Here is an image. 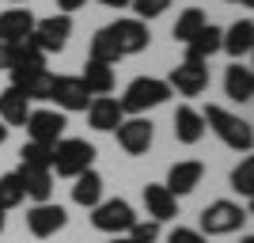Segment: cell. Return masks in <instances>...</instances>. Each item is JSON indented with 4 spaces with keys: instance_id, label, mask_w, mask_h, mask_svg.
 Wrapping results in <instances>:
<instances>
[{
    "instance_id": "obj_1",
    "label": "cell",
    "mask_w": 254,
    "mask_h": 243,
    "mask_svg": "<svg viewBox=\"0 0 254 243\" xmlns=\"http://www.w3.org/2000/svg\"><path fill=\"white\" fill-rule=\"evenodd\" d=\"M205 118V129H212L216 137H220V145H228L232 152H243V156H251V148H254V129L247 118L232 114V110H224V106L209 103L201 110Z\"/></svg>"
},
{
    "instance_id": "obj_2",
    "label": "cell",
    "mask_w": 254,
    "mask_h": 243,
    "mask_svg": "<svg viewBox=\"0 0 254 243\" xmlns=\"http://www.w3.org/2000/svg\"><path fill=\"white\" fill-rule=\"evenodd\" d=\"M167 99H171L167 80H159V76H137V80L126 87V95L118 99V106H122L126 118H148V110L163 106Z\"/></svg>"
},
{
    "instance_id": "obj_3",
    "label": "cell",
    "mask_w": 254,
    "mask_h": 243,
    "mask_svg": "<svg viewBox=\"0 0 254 243\" xmlns=\"http://www.w3.org/2000/svg\"><path fill=\"white\" fill-rule=\"evenodd\" d=\"M95 145L84 137H61L53 145V160H50V171L57 179H76V175H84V171L95 167Z\"/></svg>"
},
{
    "instance_id": "obj_4",
    "label": "cell",
    "mask_w": 254,
    "mask_h": 243,
    "mask_svg": "<svg viewBox=\"0 0 254 243\" xmlns=\"http://www.w3.org/2000/svg\"><path fill=\"white\" fill-rule=\"evenodd\" d=\"M247 217H251V209H243L239 201L216 198V201H209L201 209L197 232L201 236H232V232H239V228H247Z\"/></svg>"
},
{
    "instance_id": "obj_5",
    "label": "cell",
    "mask_w": 254,
    "mask_h": 243,
    "mask_svg": "<svg viewBox=\"0 0 254 243\" xmlns=\"http://www.w3.org/2000/svg\"><path fill=\"white\" fill-rule=\"evenodd\" d=\"M99 31L106 34V42L114 46L118 61H122V57H133V53H144L148 42H152L148 23H140V19H114V23H106V27H99Z\"/></svg>"
},
{
    "instance_id": "obj_6",
    "label": "cell",
    "mask_w": 254,
    "mask_h": 243,
    "mask_svg": "<svg viewBox=\"0 0 254 243\" xmlns=\"http://www.w3.org/2000/svg\"><path fill=\"white\" fill-rule=\"evenodd\" d=\"M133 221H137V209L126 198H103L91 209V228L103 236H126L133 228Z\"/></svg>"
},
{
    "instance_id": "obj_7",
    "label": "cell",
    "mask_w": 254,
    "mask_h": 243,
    "mask_svg": "<svg viewBox=\"0 0 254 243\" xmlns=\"http://www.w3.org/2000/svg\"><path fill=\"white\" fill-rule=\"evenodd\" d=\"M72 38V15H46V19H34V31H31V46L38 53H61Z\"/></svg>"
},
{
    "instance_id": "obj_8",
    "label": "cell",
    "mask_w": 254,
    "mask_h": 243,
    "mask_svg": "<svg viewBox=\"0 0 254 243\" xmlns=\"http://www.w3.org/2000/svg\"><path fill=\"white\" fill-rule=\"evenodd\" d=\"M167 87H171V95H182V99L205 95V87H209V65L205 61H186V57H182V61L171 69Z\"/></svg>"
},
{
    "instance_id": "obj_9",
    "label": "cell",
    "mask_w": 254,
    "mask_h": 243,
    "mask_svg": "<svg viewBox=\"0 0 254 243\" xmlns=\"http://www.w3.org/2000/svg\"><path fill=\"white\" fill-rule=\"evenodd\" d=\"M114 137L126 156H148L152 141H156V126H152V118H122Z\"/></svg>"
},
{
    "instance_id": "obj_10",
    "label": "cell",
    "mask_w": 254,
    "mask_h": 243,
    "mask_svg": "<svg viewBox=\"0 0 254 243\" xmlns=\"http://www.w3.org/2000/svg\"><path fill=\"white\" fill-rule=\"evenodd\" d=\"M64 224H68V209L57 201H38L27 209V232L34 240H50V236L64 232Z\"/></svg>"
},
{
    "instance_id": "obj_11",
    "label": "cell",
    "mask_w": 254,
    "mask_h": 243,
    "mask_svg": "<svg viewBox=\"0 0 254 243\" xmlns=\"http://www.w3.org/2000/svg\"><path fill=\"white\" fill-rule=\"evenodd\" d=\"M50 103H57L61 114H76V110H87L91 106V91L84 87L80 76H53V87H50Z\"/></svg>"
},
{
    "instance_id": "obj_12",
    "label": "cell",
    "mask_w": 254,
    "mask_h": 243,
    "mask_svg": "<svg viewBox=\"0 0 254 243\" xmlns=\"http://www.w3.org/2000/svg\"><path fill=\"white\" fill-rule=\"evenodd\" d=\"M64 126H68V118L61 114V110H50V106H42V110H31L27 114V137L34 141V145H57V141L64 137Z\"/></svg>"
},
{
    "instance_id": "obj_13",
    "label": "cell",
    "mask_w": 254,
    "mask_h": 243,
    "mask_svg": "<svg viewBox=\"0 0 254 243\" xmlns=\"http://www.w3.org/2000/svg\"><path fill=\"white\" fill-rule=\"evenodd\" d=\"M201 179H205V163L201 160H179V163H171L163 186H167L175 198H186V194H193L197 186H201Z\"/></svg>"
},
{
    "instance_id": "obj_14",
    "label": "cell",
    "mask_w": 254,
    "mask_h": 243,
    "mask_svg": "<svg viewBox=\"0 0 254 243\" xmlns=\"http://www.w3.org/2000/svg\"><path fill=\"white\" fill-rule=\"evenodd\" d=\"M140 201H144V209H148V221H156V224L179 217V198H175L163 182H148V186L140 190Z\"/></svg>"
},
{
    "instance_id": "obj_15",
    "label": "cell",
    "mask_w": 254,
    "mask_h": 243,
    "mask_svg": "<svg viewBox=\"0 0 254 243\" xmlns=\"http://www.w3.org/2000/svg\"><path fill=\"white\" fill-rule=\"evenodd\" d=\"M31 31H34V11L31 8H4L0 11V42L4 46L27 42Z\"/></svg>"
},
{
    "instance_id": "obj_16",
    "label": "cell",
    "mask_w": 254,
    "mask_h": 243,
    "mask_svg": "<svg viewBox=\"0 0 254 243\" xmlns=\"http://www.w3.org/2000/svg\"><path fill=\"white\" fill-rule=\"evenodd\" d=\"M220 50L232 57V61H243V57H251L254 50V19L251 15H243V19H235L228 31H224L220 38Z\"/></svg>"
},
{
    "instance_id": "obj_17",
    "label": "cell",
    "mask_w": 254,
    "mask_h": 243,
    "mask_svg": "<svg viewBox=\"0 0 254 243\" xmlns=\"http://www.w3.org/2000/svg\"><path fill=\"white\" fill-rule=\"evenodd\" d=\"M11 87L23 91L31 103H50V87H53V73L50 69H27V73H11Z\"/></svg>"
},
{
    "instance_id": "obj_18",
    "label": "cell",
    "mask_w": 254,
    "mask_h": 243,
    "mask_svg": "<svg viewBox=\"0 0 254 243\" xmlns=\"http://www.w3.org/2000/svg\"><path fill=\"white\" fill-rule=\"evenodd\" d=\"M171 126H175V141H179V145H197V141L209 133V129H205L201 110H197V106H190V103H182L179 110H175Z\"/></svg>"
},
{
    "instance_id": "obj_19",
    "label": "cell",
    "mask_w": 254,
    "mask_h": 243,
    "mask_svg": "<svg viewBox=\"0 0 254 243\" xmlns=\"http://www.w3.org/2000/svg\"><path fill=\"white\" fill-rule=\"evenodd\" d=\"M122 106H118L114 95H95L91 99V106H87V126L99 129V133H114L118 126H122Z\"/></svg>"
},
{
    "instance_id": "obj_20",
    "label": "cell",
    "mask_w": 254,
    "mask_h": 243,
    "mask_svg": "<svg viewBox=\"0 0 254 243\" xmlns=\"http://www.w3.org/2000/svg\"><path fill=\"white\" fill-rule=\"evenodd\" d=\"M224 95L232 99V103H243V106L254 99V73H251V65H239V61L228 65V73H224Z\"/></svg>"
},
{
    "instance_id": "obj_21",
    "label": "cell",
    "mask_w": 254,
    "mask_h": 243,
    "mask_svg": "<svg viewBox=\"0 0 254 243\" xmlns=\"http://www.w3.org/2000/svg\"><path fill=\"white\" fill-rule=\"evenodd\" d=\"M34 106H31V99L23 95V91H15V87H0V122L4 126H27V114H31Z\"/></svg>"
},
{
    "instance_id": "obj_22",
    "label": "cell",
    "mask_w": 254,
    "mask_h": 243,
    "mask_svg": "<svg viewBox=\"0 0 254 243\" xmlns=\"http://www.w3.org/2000/svg\"><path fill=\"white\" fill-rule=\"evenodd\" d=\"M220 38H224V27L205 23L201 31L186 42V61H209L212 53H220Z\"/></svg>"
},
{
    "instance_id": "obj_23",
    "label": "cell",
    "mask_w": 254,
    "mask_h": 243,
    "mask_svg": "<svg viewBox=\"0 0 254 243\" xmlns=\"http://www.w3.org/2000/svg\"><path fill=\"white\" fill-rule=\"evenodd\" d=\"M103 175H99L95 167L91 171H84V175H76L72 179V201L76 205H84V209H95L99 201H103Z\"/></svg>"
},
{
    "instance_id": "obj_24",
    "label": "cell",
    "mask_w": 254,
    "mask_h": 243,
    "mask_svg": "<svg viewBox=\"0 0 254 243\" xmlns=\"http://www.w3.org/2000/svg\"><path fill=\"white\" fill-rule=\"evenodd\" d=\"M80 80H84V87L91 91V99L95 95H110L114 91V69L103 61H87L84 73H80Z\"/></svg>"
},
{
    "instance_id": "obj_25",
    "label": "cell",
    "mask_w": 254,
    "mask_h": 243,
    "mask_svg": "<svg viewBox=\"0 0 254 243\" xmlns=\"http://www.w3.org/2000/svg\"><path fill=\"white\" fill-rule=\"evenodd\" d=\"M19 179H23V190L27 198L38 205V201H53V171H23L19 167Z\"/></svg>"
},
{
    "instance_id": "obj_26",
    "label": "cell",
    "mask_w": 254,
    "mask_h": 243,
    "mask_svg": "<svg viewBox=\"0 0 254 243\" xmlns=\"http://www.w3.org/2000/svg\"><path fill=\"white\" fill-rule=\"evenodd\" d=\"M205 23H209V15H205L201 8H186V11H179V19H175V27H171V38L186 46L193 34L205 27Z\"/></svg>"
},
{
    "instance_id": "obj_27",
    "label": "cell",
    "mask_w": 254,
    "mask_h": 243,
    "mask_svg": "<svg viewBox=\"0 0 254 243\" xmlns=\"http://www.w3.org/2000/svg\"><path fill=\"white\" fill-rule=\"evenodd\" d=\"M23 201H27V190H23V179L19 171H4L0 175V209H19Z\"/></svg>"
},
{
    "instance_id": "obj_28",
    "label": "cell",
    "mask_w": 254,
    "mask_h": 243,
    "mask_svg": "<svg viewBox=\"0 0 254 243\" xmlns=\"http://www.w3.org/2000/svg\"><path fill=\"white\" fill-rule=\"evenodd\" d=\"M50 160H53L50 145H34V141H27V145L19 148V167L23 171H50Z\"/></svg>"
},
{
    "instance_id": "obj_29",
    "label": "cell",
    "mask_w": 254,
    "mask_h": 243,
    "mask_svg": "<svg viewBox=\"0 0 254 243\" xmlns=\"http://www.w3.org/2000/svg\"><path fill=\"white\" fill-rule=\"evenodd\" d=\"M232 190L239 198H254V156H243L232 171Z\"/></svg>"
},
{
    "instance_id": "obj_30",
    "label": "cell",
    "mask_w": 254,
    "mask_h": 243,
    "mask_svg": "<svg viewBox=\"0 0 254 243\" xmlns=\"http://www.w3.org/2000/svg\"><path fill=\"white\" fill-rule=\"evenodd\" d=\"M175 0H133L129 8H133V19H140V23H152V19H159L163 11L171 8Z\"/></svg>"
},
{
    "instance_id": "obj_31",
    "label": "cell",
    "mask_w": 254,
    "mask_h": 243,
    "mask_svg": "<svg viewBox=\"0 0 254 243\" xmlns=\"http://www.w3.org/2000/svg\"><path fill=\"white\" fill-rule=\"evenodd\" d=\"M126 236H129V243H156L159 240V224L156 221H140V217H137Z\"/></svg>"
},
{
    "instance_id": "obj_32",
    "label": "cell",
    "mask_w": 254,
    "mask_h": 243,
    "mask_svg": "<svg viewBox=\"0 0 254 243\" xmlns=\"http://www.w3.org/2000/svg\"><path fill=\"white\" fill-rule=\"evenodd\" d=\"M167 243H209V236H201L197 228L179 224V228H171V232H167Z\"/></svg>"
},
{
    "instance_id": "obj_33",
    "label": "cell",
    "mask_w": 254,
    "mask_h": 243,
    "mask_svg": "<svg viewBox=\"0 0 254 243\" xmlns=\"http://www.w3.org/2000/svg\"><path fill=\"white\" fill-rule=\"evenodd\" d=\"M53 4H57L61 15H76L80 8H87V0H53Z\"/></svg>"
},
{
    "instance_id": "obj_34",
    "label": "cell",
    "mask_w": 254,
    "mask_h": 243,
    "mask_svg": "<svg viewBox=\"0 0 254 243\" xmlns=\"http://www.w3.org/2000/svg\"><path fill=\"white\" fill-rule=\"evenodd\" d=\"M95 4H103V8H129V4H133V0H95Z\"/></svg>"
},
{
    "instance_id": "obj_35",
    "label": "cell",
    "mask_w": 254,
    "mask_h": 243,
    "mask_svg": "<svg viewBox=\"0 0 254 243\" xmlns=\"http://www.w3.org/2000/svg\"><path fill=\"white\" fill-rule=\"evenodd\" d=\"M106 243H129V236H110Z\"/></svg>"
},
{
    "instance_id": "obj_36",
    "label": "cell",
    "mask_w": 254,
    "mask_h": 243,
    "mask_svg": "<svg viewBox=\"0 0 254 243\" xmlns=\"http://www.w3.org/2000/svg\"><path fill=\"white\" fill-rule=\"evenodd\" d=\"M224 4H243V8H251L254 0H224Z\"/></svg>"
},
{
    "instance_id": "obj_37",
    "label": "cell",
    "mask_w": 254,
    "mask_h": 243,
    "mask_svg": "<svg viewBox=\"0 0 254 243\" xmlns=\"http://www.w3.org/2000/svg\"><path fill=\"white\" fill-rule=\"evenodd\" d=\"M4 141H8V126H4V122H0V145H4Z\"/></svg>"
},
{
    "instance_id": "obj_38",
    "label": "cell",
    "mask_w": 254,
    "mask_h": 243,
    "mask_svg": "<svg viewBox=\"0 0 254 243\" xmlns=\"http://www.w3.org/2000/svg\"><path fill=\"white\" fill-rule=\"evenodd\" d=\"M4 224H8V221H4V209H0V236H4Z\"/></svg>"
},
{
    "instance_id": "obj_39",
    "label": "cell",
    "mask_w": 254,
    "mask_h": 243,
    "mask_svg": "<svg viewBox=\"0 0 254 243\" xmlns=\"http://www.w3.org/2000/svg\"><path fill=\"white\" fill-rule=\"evenodd\" d=\"M239 243H254V236H251V232H247V236H243V240H239Z\"/></svg>"
},
{
    "instance_id": "obj_40",
    "label": "cell",
    "mask_w": 254,
    "mask_h": 243,
    "mask_svg": "<svg viewBox=\"0 0 254 243\" xmlns=\"http://www.w3.org/2000/svg\"><path fill=\"white\" fill-rule=\"evenodd\" d=\"M0 69H4V42H0Z\"/></svg>"
},
{
    "instance_id": "obj_41",
    "label": "cell",
    "mask_w": 254,
    "mask_h": 243,
    "mask_svg": "<svg viewBox=\"0 0 254 243\" xmlns=\"http://www.w3.org/2000/svg\"><path fill=\"white\" fill-rule=\"evenodd\" d=\"M4 4H27V0H4Z\"/></svg>"
}]
</instances>
